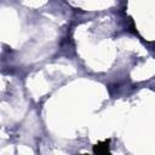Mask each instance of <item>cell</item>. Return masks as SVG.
<instances>
[{
	"mask_svg": "<svg viewBox=\"0 0 155 155\" xmlns=\"http://www.w3.org/2000/svg\"><path fill=\"white\" fill-rule=\"evenodd\" d=\"M110 139H107L104 142H99L93 147V153L96 154H108L110 153Z\"/></svg>",
	"mask_w": 155,
	"mask_h": 155,
	"instance_id": "obj_1",
	"label": "cell"
}]
</instances>
